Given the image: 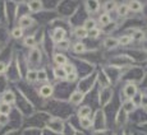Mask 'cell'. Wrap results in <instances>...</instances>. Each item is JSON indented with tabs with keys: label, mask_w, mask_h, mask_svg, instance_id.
Returning a JSON list of instances; mask_svg holds the SVG:
<instances>
[{
	"label": "cell",
	"mask_w": 147,
	"mask_h": 135,
	"mask_svg": "<svg viewBox=\"0 0 147 135\" xmlns=\"http://www.w3.org/2000/svg\"><path fill=\"white\" fill-rule=\"evenodd\" d=\"M27 60H28V65H31L32 68L40 65V63L42 60V51H41V49H38V47L31 49L30 51H28Z\"/></svg>",
	"instance_id": "6da1fadb"
},
{
	"label": "cell",
	"mask_w": 147,
	"mask_h": 135,
	"mask_svg": "<svg viewBox=\"0 0 147 135\" xmlns=\"http://www.w3.org/2000/svg\"><path fill=\"white\" fill-rule=\"evenodd\" d=\"M137 93H138V86L133 80L127 82L123 86V96L125 97V100H132Z\"/></svg>",
	"instance_id": "7a4b0ae2"
},
{
	"label": "cell",
	"mask_w": 147,
	"mask_h": 135,
	"mask_svg": "<svg viewBox=\"0 0 147 135\" xmlns=\"http://www.w3.org/2000/svg\"><path fill=\"white\" fill-rule=\"evenodd\" d=\"M46 125L51 131H55V133H59V134L63 133L64 122L60 119H58V117H50L49 121L46 122Z\"/></svg>",
	"instance_id": "3957f363"
},
{
	"label": "cell",
	"mask_w": 147,
	"mask_h": 135,
	"mask_svg": "<svg viewBox=\"0 0 147 135\" xmlns=\"http://www.w3.org/2000/svg\"><path fill=\"white\" fill-rule=\"evenodd\" d=\"M54 91H55V88H54V86L51 83H45V84H42L40 88H38V96H40L41 98L47 100V98L53 97Z\"/></svg>",
	"instance_id": "277c9868"
},
{
	"label": "cell",
	"mask_w": 147,
	"mask_h": 135,
	"mask_svg": "<svg viewBox=\"0 0 147 135\" xmlns=\"http://www.w3.org/2000/svg\"><path fill=\"white\" fill-rule=\"evenodd\" d=\"M84 97H86V94H84L83 92L76 89V91H73L72 93H70V96H69V103L72 106H74V107H77V106H81V103L83 102Z\"/></svg>",
	"instance_id": "5b68a950"
},
{
	"label": "cell",
	"mask_w": 147,
	"mask_h": 135,
	"mask_svg": "<svg viewBox=\"0 0 147 135\" xmlns=\"http://www.w3.org/2000/svg\"><path fill=\"white\" fill-rule=\"evenodd\" d=\"M35 23H36L35 19H33L30 14H22V15L19 17V19H18V27H21L23 31L31 28Z\"/></svg>",
	"instance_id": "8992f818"
},
{
	"label": "cell",
	"mask_w": 147,
	"mask_h": 135,
	"mask_svg": "<svg viewBox=\"0 0 147 135\" xmlns=\"http://www.w3.org/2000/svg\"><path fill=\"white\" fill-rule=\"evenodd\" d=\"M65 37H67V31L61 27L55 28L51 33V41L54 42V45H58L59 42L65 40Z\"/></svg>",
	"instance_id": "52a82bcc"
},
{
	"label": "cell",
	"mask_w": 147,
	"mask_h": 135,
	"mask_svg": "<svg viewBox=\"0 0 147 135\" xmlns=\"http://www.w3.org/2000/svg\"><path fill=\"white\" fill-rule=\"evenodd\" d=\"M26 7H27V10L28 13L31 14H37L40 13L44 8V4L40 0H31V1H27L26 3Z\"/></svg>",
	"instance_id": "ba28073f"
},
{
	"label": "cell",
	"mask_w": 147,
	"mask_h": 135,
	"mask_svg": "<svg viewBox=\"0 0 147 135\" xmlns=\"http://www.w3.org/2000/svg\"><path fill=\"white\" fill-rule=\"evenodd\" d=\"M53 61L56 66L63 68L65 64L69 63V59H68V56H65L63 52H55V54L53 55Z\"/></svg>",
	"instance_id": "9c48e42d"
},
{
	"label": "cell",
	"mask_w": 147,
	"mask_h": 135,
	"mask_svg": "<svg viewBox=\"0 0 147 135\" xmlns=\"http://www.w3.org/2000/svg\"><path fill=\"white\" fill-rule=\"evenodd\" d=\"M113 98V89L110 87H104L100 91V103H109Z\"/></svg>",
	"instance_id": "30bf717a"
},
{
	"label": "cell",
	"mask_w": 147,
	"mask_h": 135,
	"mask_svg": "<svg viewBox=\"0 0 147 135\" xmlns=\"http://www.w3.org/2000/svg\"><path fill=\"white\" fill-rule=\"evenodd\" d=\"M0 101L1 102H5V103H9V105H14L17 101V96L14 94L13 91H5L4 93L1 94V97H0Z\"/></svg>",
	"instance_id": "8fae6325"
},
{
	"label": "cell",
	"mask_w": 147,
	"mask_h": 135,
	"mask_svg": "<svg viewBox=\"0 0 147 135\" xmlns=\"http://www.w3.org/2000/svg\"><path fill=\"white\" fill-rule=\"evenodd\" d=\"M113 23V19H111V15L109 13H101L97 18V24L101 26V28H105L107 27L109 24Z\"/></svg>",
	"instance_id": "7c38bea8"
},
{
	"label": "cell",
	"mask_w": 147,
	"mask_h": 135,
	"mask_svg": "<svg viewBox=\"0 0 147 135\" xmlns=\"http://www.w3.org/2000/svg\"><path fill=\"white\" fill-rule=\"evenodd\" d=\"M23 46L24 47H28V49H35L37 47V40H36V36L35 35H27L23 37Z\"/></svg>",
	"instance_id": "4fadbf2b"
},
{
	"label": "cell",
	"mask_w": 147,
	"mask_h": 135,
	"mask_svg": "<svg viewBox=\"0 0 147 135\" xmlns=\"http://www.w3.org/2000/svg\"><path fill=\"white\" fill-rule=\"evenodd\" d=\"M84 7L88 14H95L100 10L101 8V3L100 1H86L84 3Z\"/></svg>",
	"instance_id": "5bb4252c"
},
{
	"label": "cell",
	"mask_w": 147,
	"mask_h": 135,
	"mask_svg": "<svg viewBox=\"0 0 147 135\" xmlns=\"http://www.w3.org/2000/svg\"><path fill=\"white\" fill-rule=\"evenodd\" d=\"M73 35H74V37L77 38L78 41H82L84 40V38L88 37V32H87L86 29L83 28V26H77L73 29Z\"/></svg>",
	"instance_id": "9a60e30c"
},
{
	"label": "cell",
	"mask_w": 147,
	"mask_h": 135,
	"mask_svg": "<svg viewBox=\"0 0 147 135\" xmlns=\"http://www.w3.org/2000/svg\"><path fill=\"white\" fill-rule=\"evenodd\" d=\"M127 5H128V8H129V12H132V13H140L143 10V4L141 1H138V0L128 1Z\"/></svg>",
	"instance_id": "2e32d148"
},
{
	"label": "cell",
	"mask_w": 147,
	"mask_h": 135,
	"mask_svg": "<svg viewBox=\"0 0 147 135\" xmlns=\"http://www.w3.org/2000/svg\"><path fill=\"white\" fill-rule=\"evenodd\" d=\"M77 115H78V119H83V117H91L92 115V108L91 106L88 105H83L78 108L77 111Z\"/></svg>",
	"instance_id": "e0dca14e"
},
{
	"label": "cell",
	"mask_w": 147,
	"mask_h": 135,
	"mask_svg": "<svg viewBox=\"0 0 147 135\" xmlns=\"http://www.w3.org/2000/svg\"><path fill=\"white\" fill-rule=\"evenodd\" d=\"M72 51L77 55H83L87 51V47L82 41H77L72 45Z\"/></svg>",
	"instance_id": "ac0fdd59"
},
{
	"label": "cell",
	"mask_w": 147,
	"mask_h": 135,
	"mask_svg": "<svg viewBox=\"0 0 147 135\" xmlns=\"http://www.w3.org/2000/svg\"><path fill=\"white\" fill-rule=\"evenodd\" d=\"M136 108H137V106L134 105L132 100H125L123 103H121V110H123V111L125 112L127 115H128V114H132V112H134Z\"/></svg>",
	"instance_id": "d6986e66"
},
{
	"label": "cell",
	"mask_w": 147,
	"mask_h": 135,
	"mask_svg": "<svg viewBox=\"0 0 147 135\" xmlns=\"http://www.w3.org/2000/svg\"><path fill=\"white\" fill-rule=\"evenodd\" d=\"M129 8L128 5H127V3H121V4H118L117 7V14L118 17H120V18H125V17L129 15Z\"/></svg>",
	"instance_id": "ffe728a7"
},
{
	"label": "cell",
	"mask_w": 147,
	"mask_h": 135,
	"mask_svg": "<svg viewBox=\"0 0 147 135\" xmlns=\"http://www.w3.org/2000/svg\"><path fill=\"white\" fill-rule=\"evenodd\" d=\"M26 80L30 84H35L37 82V70L35 69H28L26 73Z\"/></svg>",
	"instance_id": "44dd1931"
},
{
	"label": "cell",
	"mask_w": 147,
	"mask_h": 135,
	"mask_svg": "<svg viewBox=\"0 0 147 135\" xmlns=\"http://www.w3.org/2000/svg\"><path fill=\"white\" fill-rule=\"evenodd\" d=\"M53 74H54V77H55V79H58V80H65V78H67V73L64 72V69L63 68H59V66H55L53 69Z\"/></svg>",
	"instance_id": "7402d4cb"
},
{
	"label": "cell",
	"mask_w": 147,
	"mask_h": 135,
	"mask_svg": "<svg viewBox=\"0 0 147 135\" xmlns=\"http://www.w3.org/2000/svg\"><path fill=\"white\" fill-rule=\"evenodd\" d=\"M104 46H105V49H107V50L115 49V47L119 46V43H118V38H115V37H107L106 40L104 41Z\"/></svg>",
	"instance_id": "603a6c76"
},
{
	"label": "cell",
	"mask_w": 147,
	"mask_h": 135,
	"mask_svg": "<svg viewBox=\"0 0 147 135\" xmlns=\"http://www.w3.org/2000/svg\"><path fill=\"white\" fill-rule=\"evenodd\" d=\"M10 36L14 38V40H21V38L24 37V31L22 29L21 27H14L12 28V31H10Z\"/></svg>",
	"instance_id": "cb8c5ba5"
},
{
	"label": "cell",
	"mask_w": 147,
	"mask_h": 135,
	"mask_svg": "<svg viewBox=\"0 0 147 135\" xmlns=\"http://www.w3.org/2000/svg\"><path fill=\"white\" fill-rule=\"evenodd\" d=\"M117 7H118V3L117 1H105L102 4V9H104V13H111L114 10H117Z\"/></svg>",
	"instance_id": "d4e9b609"
},
{
	"label": "cell",
	"mask_w": 147,
	"mask_h": 135,
	"mask_svg": "<svg viewBox=\"0 0 147 135\" xmlns=\"http://www.w3.org/2000/svg\"><path fill=\"white\" fill-rule=\"evenodd\" d=\"M96 27H98V24H97V21L94 18H87L86 21L83 22V28L88 32V31H91V29H94V28Z\"/></svg>",
	"instance_id": "484cf974"
},
{
	"label": "cell",
	"mask_w": 147,
	"mask_h": 135,
	"mask_svg": "<svg viewBox=\"0 0 147 135\" xmlns=\"http://www.w3.org/2000/svg\"><path fill=\"white\" fill-rule=\"evenodd\" d=\"M132 40L133 41H137V42H142L145 40L146 37V33L143 32L142 29H133V32H132Z\"/></svg>",
	"instance_id": "4316f807"
},
{
	"label": "cell",
	"mask_w": 147,
	"mask_h": 135,
	"mask_svg": "<svg viewBox=\"0 0 147 135\" xmlns=\"http://www.w3.org/2000/svg\"><path fill=\"white\" fill-rule=\"evenodd\" d=\"M133 42V40H132V36L129 35H121L119 38H118V43H119V46H129V45Z\"/></svg>",
	"instance_id": "83f0119b"
},
{
	"label": "cell",
	"mask_w": 147,
	"mask_h": 135,
	"mask_svg": "<svg viewBox=\"0 0 147 135\" xmlns=\"http://www.w3.org/2000/svg\"><path fill=\"white\" fill-rule=\"evenodd\" d=\"M55 49L59 50L58 52H61V51H67L68 49H70V41H68L67 38L63 40L61 42H59L58 45H55Z\"/></svg>",
	"instance_id": "f1b7e54d"
},
{
	"label": "cell",
	"mask_w": 147,
	"mask_h": 135,
	"mask_svg": "<svg viewBox=\"0 0 147 135\" xmlns=\"http://www.w3.org/2000/svg\"><path fill=\"white\" fill-rule=\"evenodd\" d=\"M78 122H80L82 129H91L92 128V119L91 117H83V119H78Z\"/></svg>",
	"instance_id": "f546056e"
},
{
	"label": "cell",
	"mask_w": 147,
	"mask_h": 135,
	"mask_svg": "<svg viewBox=\"0 0 147 135\" xmlns=\"http://www.w3.org/2000/svg\"><path fill=\"white\" fill-rule=\"evenodd\" d=\"M12 112V105L0 101V115H9Z\"/></svg>",
	"instance_id": "4dcf8cb0"
},
{
	"label": "cell",
	"mask_w": 147,
	"mask_h": 135,
	"mask_svg": "<svg viewBox=\"0 0 147 135\" xmlns=\"http://www.w3.org/2000/svg\"><path fill=\"white\" fill-rule=\"evenodd\" d=\"M101 35H102V31H101L100 27H96V28H94V29L88 31V37L92 38V40H96V38H98Z\"/></svg>",
	"instance_id": "1f68e13d"
},
{
	"label": "cell",
	"mask_w": 147,
	"mask_h": 135,
	"mask_svg": "<svg viewBox=\"0 0 147 135\" xmlns=\"http://www.w3.org/2000/svg\"><path fill=\"white\" fill-rule=\"evenodd\" d=\"M78 78H80V75H78V73L77 72H74V73H70V74H68L67 75V78H65V82L67 83H76V82L78 80Z\"/></svg>",
	"instance_id": "d6a6232c"
},
{
	"label": "cell",
	"mask_w": 147,
	"mask_h": 135,
	"mask_svg": "<svg viewBox=\"0 0 147 135\" xmlns=\"http://www.w3.org/2000/svg\"><path fill=\"white\" fill-rule=\"evenodd\" d=\"M63 69H64V72L67 73V75H68V74H70V73L77 72V69H76V65H74L73 63H68V64H65V65L63 66Z\"/></svg>",
	"instance_id": "836d02e7"
},
{
	"label": "cell",
	"mask_w": 147,
	"mask_h": 135,
	"mask_svg": "<svg viewBox=\"0 0 147 135\" xmlns=\"http://www.w3.org/2000/svg\"><path fill=\"white\" fill-rule=\"evenodd\" d=\"M47 80V74L44 69L37 70V82H46Z\"/></svg>",
	"instance_id": "e575fe53"
},
{
	"label": "cell",
	"mask_w": 147,
	"mask_h": 135,
	"mask_svg": "<svg viewBox=\"0 0 147 135\" xmlns=\"http://www.w3.org/2000/svg\"><path fill=\"white\" fill-rule=\"evenodd\" d=\"M140 106L143 110L147 111V93H141V101H140Z\"/></svg>",
	"instance_id": "d590c367"
},
{
	"label": "cell",
	"mask_w": 147,
	"mask_h": 135,
	"mask_svg": "<svg viewBox=\"0 0 147 135\" xmlns=\"http://www.w3.org/2000/svg\"><path fill=\"white\" fill-rule=\"evenodd\" d=\"M9 115H0V126H5L9 124Z\"/></svg>",
	"instance_id": "8d00e7d4"
},
{
	"label": "cell",
	"mask_w": 147,
	"mask_h": 135,
	"mask_svg": "<svg viewBox=\"0 0 147 135\" xmlns=\"http://www.w3.org/2000/svg\"><path fill=\"white\" fill-rule=\"evenodd\" d=\"M7 70H8L7 64H5L4 61H0V75L5 74V72H7Z\"/></svg>",
	"instance_id": "74e56055"
},
{
	"label": "cell",
	"mask_w": 147,
	"mask_h": 135,
	"mask_svg": "<svg viewBox=\"0 0 147 135\" xmlns=\"http://www.w3.org/2000/svg\"><path fill=\"white\" fill-rule=\"evenodd\" d=\"M109 134L110 131H106V130H97L94 133V135H109Z\"/></svg>",
	"instance_id": "f35d334b"
},
{
	"label": "cell",
	"mask_w": 147,
	"mask_h": 135,
	"mask_svg": "<svg viewBox=\"0 0 147 135\" xmlns=\"http://www.w3.org/2000/svg\"><path fill=\"white\" fill-rule=\"evenodd\" d=\"M128 135H132V134H128Z\"/></svg>",
	"instance_id": "ab89813d"
},
{
	"label": "cell",
	"mask_w": 147,
	"mask_h": 135,
	"mask_svg": "<svg viewBox=\"0 0 147 135\" xmlns=\"http://www.w3.org/2000/svg\"><path fill=\"white\" fill-rule=\"evenodd\" d=\"M0 24H1V22H0Z\"/></svg>",
	"instance_id": "60d3db41"
}]
</instances>
